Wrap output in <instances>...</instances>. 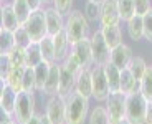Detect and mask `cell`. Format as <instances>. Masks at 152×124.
I'll return each instance as SVG.
<instances>
[{
    "instance_id": "cell-1",
    "label": "cell",
    "mask_w": 152,
    "mask_h": 124,
    "mask_svg": "<svg viewBox=\"0 0 152 124\" xmlns=\"http://www.w3.org/2000/svg\"><path fill=\"white\" fill-rule=\"evenodd\" d=\"M89 114V99L78 91L66 96V121L65 124H84Z\"/></svg>"
},
{
    "instance_id": "cell-2",
    "label": "cell",
    "mask_w": 152,
    "mask_h": 124,
    "mask_svg": "<svg viewBox=\"0 0 152 124\" xmlns=\"http://www.w3.org/2000/svg\"><path fill=\"white\" fill-rule=\"evenodd\" d=\"M66 35L71 45L78 43V41L88 38L89 35V20L86 18L83 12L73 10L68 17H66V25H65Z\"/></svg>"
},
{
    "instance_id": "cell-3",
    "label": "cell",
    "mask_w": 152,
    "mask_h": 124,
    "mask_svg": "<svg viewBox=\"0 0 152 124\" xmlns=\"http://www.w3.org/2000/svg\"><path fill=\"white\" fill-rule=\"evenodd\" d=\"M149 101L141 91L126 94V119L131 124H145Z\"/></svg>"
},
{
    "instance_id": "cell-4",
    "label": "cell",
    "mask_w": 152,
    "mask_h": 124,
    "mask_svg": "<svg viewBox=\"0 0 152 124\" xmlns=\"http://www.w3.org/2000/svg\"><path fill=\"white\" fill-rule=\"evenodd\" d=\"M35 114H37L35 113V91H20L17 96L13 117L20 124H25Z\"/></svg>"
},
{
    "instance_id": "cell-5",
    "label": "cell",
    "mask_w": 152,
    "mask_h": 124,
    "mask_svg": "<svg viewBox=\"0 0 152 124\" xmlns=\"http://www.w3.org/2000/svg\"><path fill=\"white\" fill-rule=\"evenodd\" d=\"M25 30L28 32L31 41L38 43L40 40L48 35V26H46V15H45V8L31 12V15L28 17V20L23 23Z\"/></svg>"
},
{
    "instance_id": "cell-6",
    "label": "cell",
    "mask_w": 152,
    "mask_h": 124,
    "mask_svg": "<svg viewBox=\"0 0 152 124\" xmlns=\"http://www.w3.org/2000/svg\"><path fill=\"white\" fill-rule=\"evenodd\" d=\"M91 41V51H93V63L94 66H106L107 63H111V51L109 45L106 43L103 33H101V28L96 30L94 33L89 37Z\"/></svg>"
},
{
    "instance_id": "cell-7",
    "label": "cell",
    "mask_w": 152,
    "mask_h": 124,
    "mask_svg": "<svg viewBox=\"0 0 152 124\" xmlns=\"http://www.w3.org/2000/svg\"><path fill=\"white\" fill-rule=\"evenodd\" d=\"M45 114L53 124H65L66 121V98L55 94L48 96V101L45 106Z\"/></svg>"
},
{
    "instance_id": "cell-8",
    "label": "cell",
    "mask_w": 152,
    "mask_h": 124,
    "mask_svg": "<svg viewBox=\"0 0 152 124\" xmlns=\"http://www.w3.org/2000/svg\"><path fill=\"white\" fill-rule=\"evenodd\" d=\"M93 78V98L96 101H106L109 96V83H107L104 66H93L91 68Z\"/></svg>"
},
{
    "instance_id": "cell-9",
    "label": "cell",
    "mask_w": 152,
    "mask_h": 124,
    "mask_svg": "<svg viewBox=\"0 0 152 124\" xmlns=\"http://www.w3.org/2000/svg\"><path fill=\"white\" fill-rule=\"evenodd\" d=\"M106 109L109 114L111 124L126 117V94L124 93H111L106 99Z\"/></svg>"
},
{
    "instance_id": "cell-10",
    "label": "cell",
    "mask_w": 152,
    "mask_h": 124,
    "mask_svg": "<svg viewBox=\"0 0 152 124\" xmlns=\"http://www.w3.org/2000/svg\"><path fill=\"white\" fill-rule=\"evenodd\" d=\"M71 55L78 60V63L81 65V68H89L91 70L94 66L93 63V51H91V41L89 38L78 41L75 45H71Z\"/></svg>"
},
{
    "instance_id": "cell-11",
    "label": "cell",
    "mask_w": 152,
    "mask_h": 124,
    "mask_svg": "<svg viewBox=\"0 0 152 124\" xmlns=\"http://www.w3.org/2000/svg\"><path fill=\"white\" fill-rule=\"evenodd\" d=\"M76 78H78V75L73 73L71 70L61 61L60 63V86H58V94L63 96V98L69 96L76 88Z\"/></svg>"
},
{
    "instance_id": "cell-12",
    "label": "cell",
    "mask_w": 152,
    "mask_h": 124,
    "mask_svg": "<svg viewBox=\"0 0 152 124\" xmlns=\"http://www.w3.org/2000/svg\"><path fill=\"white\" fill-rule=\"evenodd\" d=\"M101 26L104 25H119L121 15H119L118 0H103L101 2Z\"/></svg>"
},
{
    "instance_id": "cell-13",
    "label": "cell",
    "mask_w": 152,
    "mask_h": 124,
    "mask_svg": "<svg viewBox=\"0 0 152 124\" xmlns=\"http://www.w3.org/2000/svg\"><path fill=\"white\" fill-rule=\"evenodd\" d=\"M17 93L13 88H10L7 81H2V90H0V108H2V113L8 114V116H13L15 113V103H17Z\"/></svg>"
},
{
    "instance_id": "cell-14",
    "label": "cell",
    "mask_w": 152,
    "mask_h": 124,
    "mask_svg": "<svg viewBox=\"0 0 152 124\" xmlns=\"http://www.w3.org/2000/svg\"><path fill=\"white\" fill-rule=\"evenodd\" d=\"M45 15H46V26H48V35L50 37H55L58 32L65 30V25H66L65 15H61L53 5L45 8Z\"/></svg>"
},
{
    "instance_id": "cell-15",
    "label": "cell",
    "mask_w": 152,
    "mask_h": 124,
    "mask_svg": "<svg viewBox=\"0 0 152 124\" xmlns=\"http://www.w3.org/2000/svg\"><path fill=\"white\" fill-rule=\"evenodd\" d=\"M132 58H134L132 50H131L129 45H126V43H121L119 46L113 48V51H111V63H113L114 66H118L119 70L129 66Z\"/></svg>"
},
{
    "instance_id": "cell-16",
    "label": "cell",
    "mask_w": 152,
    "mask_h": 124,
    "mask_svg": "<svg viewBox=\"0 0 152 124\" xmlns=\"http://www.w3.org/2000/svg\"><path fill=\"white\" fill-rule=\"evenodd\" d=\"M53 43H55V58H56L58 63L65 61V58L69 55L71 51V43L68 40V35H66V30L58 32L56 35L53 37Z\"/></svg>"
},
{
    "instance_id": "cell-17",
    "label": "cell",
    "mask_w": 152,
    "mask_h": 124,
    "mask_svg": "<svg viewBox=\"0 0 152 124\" xmlns=\"http://www.w3.org/2000/svg\"><path fill=\"white\" fill-rule=\"evenodd\" d=\"M75 91H78L80 94H83L84 98H93V78H91V70L84 68L81 70L78 78H76V88Z\"/></svg>"
},
{
    "instance_id": "cell-18",
    "label": "cell",
    "mask_w": 152,
    "mask_h": 124,
    "mask_svg": "<svg viewBox=\"0 0 152 124\" xmlns=\"http://www.w3.org/2000/svg\"><path fill=\"white\" fill-rule=\"evenodd\" d=\"M58 86H60V63L55 61L50 66L48 79H46L45 88H43V94L45 96H55V94H58Z\"/></svg>"
},
{
    "instance_id": "cell-19",
    "label": "cell",
    "mask_w": 152,
    "mask_h": 124,
    "mask_svg": "<svg viewBox=\"0 0 152 124\" xmlns=\"http://www.w3.org/2000/svg\"><path fill=\"white\" fill-rule=\"evenodd\" d=\"M18 26H22V23H20L12 4H2V28L15 32Z\"/></svg>"
},
{
    "instance_id": "cell-20",
    "label": "cell",
    "mask_w": 152,
    "mask_h": 124,
    "mask_svg": "<svg viewBox=\"0 0 152 124\" xmlns=\"http://www.w3.org/2000/svg\"><path fill=\"white\" fill-rule=\"evenodd\" d=\"M141 91V81L134 78V75L131 73L129 68H122L121 70V93L129 94Z\"/></svg>"
},
{
    "instance_id": "cell-21",
    "label": "cell",
    "mask_w": 152,
    "mask_h": 124,
    "mask_svg": "<svg viewBox=\"0 0 152 124\" xmlns=\"http://www.w3.org/2000/svg\"><path fill=\"white\" fill-rule=\"evenodd\" d=\"M101 33H103L106 43L109 45V48H116L122 43V32L119 28V25H104L101 26Z\"/></svg>"
},
{
    "instance_id": "cell-22",
    "label": "cell",
    "mask_w": 152,
    "mask_h": 124,
    "mask_svg": "<svg viewBox=\"0 0 152 124\" xmlns=\"http://www.w3.org/2000/svg\"><path fill=\"white\" fill-rule=\"evenodd\" d=\"M25 68L27 66H12V70L8 71V75L5 78H2V81H7L10 84V88L20 93L23 91V75H25Z\"/></svg>"
},
{
    "instance_id": "cell-23",
    "label": "cell",
    "mask_w": 152,
    "mask_h": 124,
    "mask_svg": "<svg viewBox=\"0 0 152 124\" xmlns=\"http://www.w3.org/2000/svg\"><path fill=\"white\" fill-rule=\"evenodd\" d=\"M104 73L109 83V93H121V70L113 63H107L104 66Z\"/></svg>"
},
{
    "instance_id": "cell-24",
    "label": "cell",
    "mask_w": 152,
    "mask_h": 124,
    "mask_svg": "<svg viewBox=\"0 0 152 124\" xmlns=\"http://www.w3.org/2000/svg\"><path fill=\"white\" fill-rule=\"evenodd\" d=\"M127 35L134 41H139L141 38H144V25H142L141 15H134L131 20H127Z\"/></svg>"
},
{
    "instance_id": "cell-25",
    "label": "cell",
    "mask_w": 152,
    "mask_h": 124,
    "mask_svg": "<svg viewBox=\"0 0 152 124\" xmlns=\"http://www.w3.org/2000/svg\"><path fill=\"white\" fill-rule=\"evenodd\" d=\"M40 50H42V56L43 61H48V63H55L56 58H55V43H53V37L46 35L43 40L38 41Z\"/></svg>"
},
{
    "instance_id": "cell-26",
    "label": "cell",
    "mask_w": 152,
    "mask_h": 124,
    "mask_svg": "<svg viewBox=\"0 0 152 124\" xmlns=\"http://www.w3.org/2000/svg\"><path fill=\"white\" fill-rule=\"evenodd\" d=\"M50 66H51V63H48V61H42L40 65H37V66L33 68L35 70V78H37V91L38 93H43L45 83H46V79H48Z\"/></svg>"
},
{
    "instance_id": "cell-27",
    "label": "cell",
    "mask_w": 152,
    "mask_h": 124,
    "mask_svg": "<svg viewBox=\"0 0 152 124\" xmlns=\"http://www.w3.org/2000/svg\"><path fill=\"white\" fill-rule=\"evenodd\" d=\"M25 56H27V66L35 68L37 65H40L43 61L40 45H38V43H35V41H31V45L25 48Z\"/></svg>"
},
{
    "instance_id": "cell-28",
    "label": "cell",
    "mask_w": 152,
    "mask_h": 124,
    "mask_svg": "<svg viewBox=\"0 0 152 124\" xmlns=\"http://www.w3.org/2000/svg\"><path fill=\"white\" fill-rule=\"evenodd\" d=\"M0 51H2V55H8V53L12 51V50L15 48V33L12 30H0Z\"/></svg>"
},
{
    "instance_id": "cell-29",
    "label": "cell",
    "mask_w": 152,
    "mask_h": 124,
    "mask_svg": "<svg viewBox=\"0 0 152 124\" xmlns=\"http://www.w3.org/2000/svg\"><path fill=\"white\" fill-rule=\"evenodd\" d=\"M12 7H13V10H15V13H17V17H18L22 25L31 15V7L28 4V0H12Z\"/></svg>"
},
{
    "instance_id": "cell-30",
    "label": "cell",
    "mask_w": 152,
    "mask_h": 124,
    "mask_svg": "<svg viewBox=\"0 0 152 124\" xmlns=\"http://www.w3.org/2000/svg\"><path fill=\"white\" fill-rule=\"evenodd\" d=\"M88 121H89V124H111L106 106H96L89 113Z\"/></svg>"
},
{
    "instance_id": "cell-31",
    "label": "cell",
    "mask_w": 152,
    "mask_h": 124,
    "mask_svg": "<svg viewBox=\"0 0 152 124\" xmlns=\"http://www.w3.org/2000/svg\"><path fill=\"white\" fill-rule=\"evenodd\" d=\"M131 70V73L134 75V78L139 79L141 81L142 76L145 75V70H147V63H145V60L142 56H134L132 60H131L129 66H127Z\"/></svg>"
},
{
    "instance_id": "cell-32",
    "label": "cell",
    "mask_w": 152,
    "mask_h": 124,
    "mask_svg": "<svg viewBox=\"0 0 152 124\" xmlns=\"http://www.w3.org/2000/svg\"><path fill=\"white\" fill-rule=\"evenodd\" d=\"M119 7V15L122 22H127L136 15V8H134V0H118Z\"/></svg>"
},
{
    "instance_id": "cell-33",
    "label": "cell",
    "mask_w": 152,
    "mask_h": 124,
    "mask_svg": "<svg viewBox=\"0 0 152 124\" xmlns=\"http://www.w3.org/2000/svg\"><path fill=\"white\" fill-rule=\"evenodd\" d=\"M141 93L149 103H152V66H147L145 75L141 79Z\"/></svg>"
},
{
    "instance_id": "cell-34",
    "label": "cell",
    "mask_w": 152,
    "mask_h": 124,
    "mask_svg": "<svg viewBox=\"0 0 152 124\" xmlns=\"http://www.w3.org/2000/svg\"><path fill=\"white\" fill-rule=\"evenodd\" d=\"M8 60H10L12 66H27V56H25V48H20L15 46L10 53L7 55Z\"/></svg>"
},
{
    "instance_id": "cell-35",
    "label": "cell",
    "mask_w": 152,
    "mask_h": 124,
    "mask_svg": "<svg viewBox=\"0 0 152 124\" xmlns=\"http://www.w3.org/2000/svg\"><path fill=\"white\" fill-rule=\"evenodd\" d=\"M84 15L89 22H98L101 18V4L88 0L86 5H84Z\"/></svg>"
},
{
    "instance_id": "cell-36",
    "label": "cell",
    "mask_w": 152,
    "mask_h": 124,
    "mask_svg": "<svg viewBox=\"0 0 152 124\" xmlns=\"http://www.w3.org/2000/svg\"><path fill=\"white\" fill-rule=\"evenodd\" d=\"M15 45L17 46H20V48H27V46H30L31 45V38H30V35H28V32L25 30V26H18L15 32Z\"/></svg>"
},
{
    "instance_id": "cell-37",
    "label": "cell",
    "mask_w": 152,
    "mask_h": 124,
    "mask_svg": "<svg viewBox=\"0 0 152 124\" xmlns=\"http://www.w3.org/2000/svg\"><path fill=\"white\" fill-rule=\"evenodd\" d=\"M23 91H37V78H35V70L30 66L25 68L23 75Z\"/></svg>"
},
{
    "instance_id": "cell-38",
    "label": "cell",
    "mask_w": 152,
    "mask_h": 124,
    "mask_svg": "<svg viewBox=\"0 0 152 124\" xmlns=\"http://www.w3.org/2000/svg\"><path fill=\"white\" fill-rule=\"evenodd\" d=\"M53 7L60 12L61 15L68 17L73 12V0H53Z\"/></svg>"
},
{
    "instance_id": "cell-39",
    "label": "cell",
    "mask_w": 152,
    "mask_h": 124,
    "mask_svg": "<svg viewBox=\"0 0 152 124\" xmlns=\"http://www.w3.org/2000/svg\"><path fill=\"white\" fill-rule=\"evenodd\" d=\"M142 25H144V38L152 41V8L142 15Z\"/></svg>"
},
{
    "instance_id": "cell-40",
    "label": "cell",
    "mask_w": 152,
    "mask_h": 124,
    "mask_svg": "<svg viewBox=\"0 0 152 124\" xmlns=\"http://www.w3.org/2000/svg\"><path fill=\"white\" fill-rule=\"evenodd\" d=\"M134 8H136V15H145L152 8L151 0H134Z\"/></svg>"
},
{
    "instance_id": "cell-41",
    "label": "cell",
    "mask_w": 152,
    "mask_h": 124,
    "mask_svg": "<svg viewBox=\"0 0 152 124\" xmlns=\"http://www.w3.org/2000/svg\"><path fill=\"white\" fill-rule=\"evenodd\" d=\"M63 63H65V65L69 68V70H71L73 73H76V75H80L81 70H84V68H81V65L78 63V60H76V58L71 55V51H69V55L65 58V61H63Z\"/></svg>"
},
{
    "instance_id": "cell-42",
    "label": "cell",
    "mask_w": 152,
    "mask_h": 124,
    "mask_svg": "<svg viewBox=\"0 0 152 124\" xmlns=\"http://www.w3.org/2000/svg\"><path fill=\"white\" fill-rule=\"evenodd\" d=\"M28 4H30V7H31V12H35V10L43 8L45 2H43V0H28Z\"/></svg>"
},
{
    "instance_id": "cell-43",
    "label": "cell",
    "mask_w": 152,
    "mask_h": 124,
    "mask_svg": "<svg viewBox=\"0 0 152 124\" xmlns=\"http://www.w3.org/2000/svg\"><path fill=\"white\" fill-rule=\"evenodd\" d=\"M2 124H20V123H18V121H17L13 116L4 114V117H2Z\"/></svg>"
},
{
    "instance_id": "cell-44",
    "label": "cell",
    "mask_w": 152,
    "mask_h": 124,
    "mask_svg": "<svg viewBox=\"0 0 152 124\" xmlns=\"http://www.w3.org/2000/svg\"><path fill=\"white\" fill-rule=\"evenodd\" d=\"M145 124H152V103L147 106V114H145Z\"/></svg>"
},
{
    "instance_id": "cell-45",
    "label": "cell",
    "mask_w": 152,
    "mask_h": 124,
    "mask_svg": "<svg viewBox=\"0 0 152 124\" xmlns=\"http://www.w3.org/2000/svg\"><path fill=\"white\" fill-rule=\"evenodd\" d=\"M25 124H42V114H35L31 119H28Z\"/></svg>"
},
{
    "instance_id": "cell-46",
    "label": "cell",
    "mask_w": 152,
    "mask_h": 124,
    "mask_svg": "<svg viewBox=\"0 0 152 124\" xmlns=\"http://www.w3.org/2000/svg\"><path fill=\"white\" fill-rule=\"evenodd\" d=\"M116 124H131V123H129V121H127V119H126V117H124V119L118 121V123H116Z\"/></svg>"
},
{
    "instance_id": "cell-47",
    "label": "cell",
    "mask_w": 152,
    "mask_h": 124,
    "mask_svg": "<svg viewBox=\"0 0 152 124\" xmlns=\"http://www.w3.org/2000/svg\"><path fill=\"white\" fill-rule=\"evenodd\" d=\"M43 2H45V5L46 4H53V0H43Z\"/></svg>"
},
{
    "instance_id": "cell-48",
    "label": "cell",
    "mask_w": 152,
    "mask_h": 124,
    "mask_svg": "<svg viewBox=\"0 0 152 124\" xmlns=\"http://www.w3.org/2000/svg\"><path fill=\"white\" fill-rule=\"evenodd\" d=\"M91 2H98V4H101V2H103V0H91Z\"/></svg>"
}]
</instances>
